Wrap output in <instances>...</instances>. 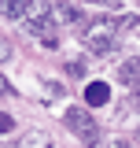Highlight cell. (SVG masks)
Returning <instances> with one entry per match:
<instances>
[{"mask_svg":"<svg viewBox=\"0 0 140 148\" xmlns=\"http://www.w3.org/2000/svg\"><path fill=\"white\" fill-rule=\"evenodd\" d=\"M0 11L11 22H26V0H0Z\"/></svg>","mask_w":140,"mask_h":148,"instance_id":"5b68a950","label":"cell"},{"mask_svg":"<svg viewBox=\"0 0 140 148\" xmlns=\"http://www.w3.org/2000/svg\"><path fill=\"white\" fill-rule=\"evenodd\" d=\"M118 78H122L125 85L140 82V59H129V63H122V67H118Z\"/></svg>","mask_w":140,"mask_h":148,"instance_id":"8992f818","label":"cell"},{"mask_svg":"<svg viewBox=\"0 0 140 148\" xmlns=\"http://www.w3.org/2000/svg\"><path fill=\"white\" fill-rule=\"evenodd\" d=\"M63 122H67V130L81 141V145H88V148L100 145V126L92 122V115H88L85 108H67L63 111Z\"/></svg>","mask_w":140,"mask_h":148,"instance_id":"7a4b0ae2","label":"cell"},{"mask_svg":"<svg viewBox=\"0 0 140 148\" xmlns=\"http://www.w3.org/2000/svg\"><path fill=\"white\" fill-rule=\"evenodd\" d=\"M44 92H48V100H63V96H67V89L55 85V82H44Z\"/></svg>","mask_w":140,"mask_h":148,"instance_id":"52a82bcc","label":"cell"},{"mask_svg":"<svg viewBox=\"0 0 140 148\" xmlns=\"http://www.w3.org/2000/svg\"><path fill=\"white\" fill-rule=\"evenodd\" d=\"M15 148H52V133H44V130H26Z\"/></svg>","mask_w":140,"mask_h":148,"instance_id":"3957f363","label":"cell"},{"mask_svg":"<svg viewBox=\"0 0 140 148\" xmlns=\"http://www.w3.org/2000/svg\"><path fill=\"white\" fill-rule=\"evenodd\" d=\"M81 45L88 56H111L118 45V22L114 18H92L81 30Z\"/></svg>","mask_w":140,"mask_h":148,"instance_id":"6da1fadb","label":"cell"},{"mask_svg":"<svg viewBox=\"0 0 140 148\" xmlns=\"http://www.w3.org/2000/svg\"><path fill=\"white\" fill-rule=\"evenodd\" d=\"M26 4H30V0H26Z\"/></svg>","mask_w":140,"mask_h":148,"instance_id":"4fadbf2b","label":"cell"},{"mask_svg":"<svg viewBox=\"0 0 140 148\" xmlns=\"http://www.w3.org/2000/svg\"><path fill=\"white\" fill-rule=\"evenodd\" d=\"M111 148H125V145H111Z\"/></svg>","mask_w":140,"mask_h":148,"instance_id":"7c38bea8","label":"cell"},{"mask_svg":"<svg viewBox=\"0 0 140 148\" xmlns=\"http://www.w3.org/2000/svg\"><path fill=\"white\" fill-rule=\"evenodd\" d=\"M52 18H55V26H74L81 18V11L74 4H59V8H52Z\"/></svg>","mask_w":140,"mask_h":148,"instance_id":"277c9868","label":"cell"},{"mask_svg":"<svg viewBox=\"0 0 140 148\" xmlns=\"http://www.w3.org/2000/svg\"><path fill=\"white\" fill-rule=\"evenodd\" d=\"M0 130H11V119L7 115H0Z\"/></svg>","mask_w":140,"mask_h":148,"instance_id":"9c48e42d","label":"cell"},{"mask_svg":"<svg viewBox=\"0 0 140 148\" xmlns=\"http://www.w3.org/2000/svg\"><path fill=\"white\" fill-rule=\"evenodd\" d=\"M4 59H11V45H7V41L0 37V63H4Z\"/></svg>","mask_w":140,"mask_h":148,"instance_id":"ba28073f","label":"cell"},{"mask_svg":"<svg viewBox=\"0 0 140 148\" xmlns=\"http://www.w3.org/2000/svg\"><path fill=\"white\" fill-rule=\"evenodd\" d=\"M4 92H7V82H4V74H0V96H4Z\"/></svg>","mask_w":140,"mask_h":148,"instance_id":"8fae6325","label":"cell"},{"mask_svg":"<svg viewBox=\"0 0 140 148\" xmlns=\"http://www.w3.org/2000/svg\"><path fill=\"white\" fill-rule=\"evenodd\" d=\"M88 4H107V8H114L118 0H88Z\"/></svg>","mask_w":140,"mask_h":148,"instance_id":"30bf717a","label":"cell"}]
</instances>
